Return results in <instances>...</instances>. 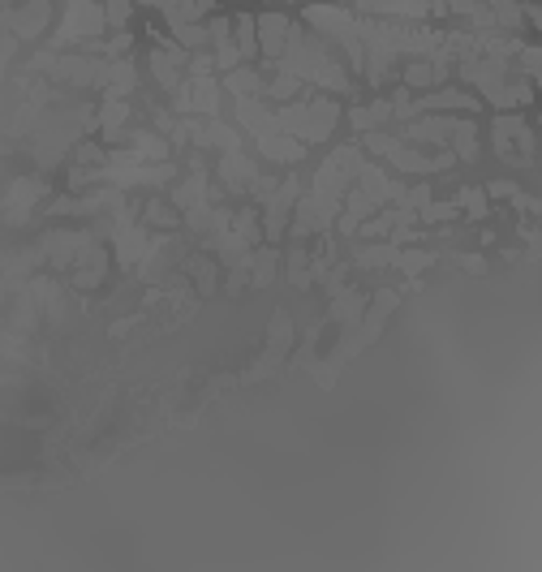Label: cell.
Instances as JSON below:
<instances>
[{
  "label": "cell",
  "instance_id": "d6986e66",
  "mask_svg": "<svg viewBox=\"0 0 542 572\" xmlns=\"http://www.w3.org/2000/svg\"><path fill=\"white\" fill-rule=\"evenodd\" d=\"M237 52H242V56H254V52H259V39H254V18H250V13H242V18H237Z\"/></svg>",
  "mask_w": 542,
  "mask_h": 572
},
{
  "label": "cell",
  "instance_id": "52a82bcc",
  "mask_svg": "<svg viewBox=\"0 0 542 572\" xmlns=\"http://www.w3.org/2000/svg\"><path fill=\"white\" fill-rule=\"evenodd\" d=\"M448 78V61H409L405 65V86H435Z\"/></svg>",
  "mask_w": 542,
  "mask_h": 572
},
{
  "label": "cell",
  "instance_id": "4fadbf2b",
  "mask_svg": "<svg viewBox=\"0 0 542 572\" xmlns=\"http://www.w3.org/2000/svg\"><path fill=\"white\" fill-rule=\"evenodd\" d=\"M39 194H44V181H39V176H35V181H18V185H13V199H9L13 220H18V216H22V207H30Z\"/></svg>",
  "mask_w": 542,
  "mask_h": 572
},
{
  "label": "cell",
  "instance_id": "277c9868",
  "mask_svg": "<svg viewBox=\"0 0 542 572\" xmlns=\"http://www.w3.org/2000/svg\"><path fill=\"white\" fill-rule=\"evenodd\" d=\"M357 168H362V155H357V151L353 147H341L336 151V155H332V159H327V164H323L319 168V181H315V194H319V199H345V190H349V176L357 173Z\"/></svg>",
  "mask_w": 542,
  "mask_h": 572
},
{
  "label": "cell",
  "instance_id": "484cf974",
  "mask_svg": "<svg viewBox=\"0 0 542 572\" xmlns=\"http://www.w3.org/2000/svg\"><path fill=\"white\" fill-rule=\"evenodd\" d=\"M491 194H495V199H513V194H517V185H513V181H495Z\"/></svg>",
  "mask_w": 542,
  "mask_h": 572
},
{
  "label": "cell",
  "instance_id": "e0dca14e",
  "mask_svg": "<svg viewBox=\"0 0 542 572\" xmlns=\"http://www.w3.org/2000/svg\"><path fill=\"white\" fill-rule=\"evenodd\" d=\"M452 138H456V151H461V159H473V155H478V129H473V121H456Z\"/></svg>",
  "mask_w": 542,
  "mask_h": 572
},
{
  "label": "cell",
  "instance_id": "603a6c76",
  "mask_svg": "<svg viewBox=\"0 0 542 572\" xmlns=\"http://www.w3.org/2000/svg\"><path fill=\"white\" fill-rule=\"evenodd\" d=\"M108 26H125L129 22V0H108Z\"/></svg>",
  "mask_w": 542,
  "mask_h": 572
},
{
  "label": "cell",
  "instance_id": "4316f807",
  "mask_svg": "<svg viewBox=\"0 0 542 572\" xmlns=\"http://www.w3.org/2000/svg\"><path fill=\"white\" fill-rule=\"evenodd\" d=\"M151 220H155V225H177V220H173V216H168V211H164V207H160V202L151 207Z\"/></svg>",
  "mask_w": 542,
  "mask_h": 572
},
{
  "label": "cell",
  "instance_id": "8fae6325",
  "mask_svg": "<svg viewBox=\"0 0 542 572\" xmlns=\"http://www.w3.org/2000/svg\"><path fill=\"white\" fill-rule=\"evenodd\" d=\"M129 155H134V159H155V164H164V159H168V143H164L160 134H134Z\"/></svg>",
  "mask_w": 542,
  "mask_h": 572
},
{
  "label": "cell",
  "instance_id": "3957f363",
  "mask_svg": "<svg viewBox=\"0 0 542 572\" xmlns=\"http://www.w3.org/2000/svg\"><path fill=\"white\" fill-rule=\"evenodd\" d=\"M108 26V13L99 9L95 0H70V9H65V22H61V30H56V48H70V44H78V39H95L99 30Z\"/></svg>",
  "mask_w": 542,
  "mask_h": 572
},
{
  "label": "cell",
  "instance_id": "7402d4cb",
  "mask_svg": "<svg viewBox=\"0 0 542 572\" xmlns=\"http://www.w3.org/2000/svg\"><path fill=\"white\" fill-rule=\"evenodd\" d=\"M461 202L469 207V216H473V220H482V216H487V194H482V190H465Z\"/></svg>",
  "mask_w": 542,
  "mask_h": 572
},
{
  "label": "cell",
  "instance_id": "ac0fdd59",
  "mask_svg": "<svg viewBox=\"0 0 542 572\" xmlns=\"http://www.w3.org/2000/svg\"><path fill=\"white\" fill-rule=\"evenodd\" d=\"M173 26V35L181 39V48H202L207 44V26H198V22H168Z\"/></svg>",
  "mask_w": 542,
  "mask_h": 572
},
{
  "label": "cell",
  "instance_id": "ba28073f",
  "mask_svg": "<svg viewBox=\"0 0 542 572\" xmlns=\"http://www.w3.org/2000/svg\"><path fill=\"white\" fill-rule=\"evenodd\" d=\"M220 176L228 181V185H237V190H242V185H254V176H259V173H254V164H250L242 151H224Z\"/></svg>",
  "mask_w": 542,
  "mask_h": 572
},
{
  "label": "cell",
  "instance_id": "2e32d148",
  "mask_svg": "<svg viewBox=\"0 0 542 572\" xmlns=\"http://www.w3.org/2000/svg\"><path fill=\"white\" fill-rule=\"evenodd\" d=\"M228 91H233V95H259L263 82H259L254 69H228Z\"/></svg>",
  "mask_w": 542,
  "mask_h": 572
},
{
  "label": "cell",
  "instance_id": "8992f818",
  "mask_svg": "<svg viewBox=\"0 0 542 572\" xmlns=\"http://www.w3.org/2000/svg\"><path fill=\"white\" fill-rule=\"evenodd\" d=\"M259 151H263L267 159H275V164H297V159L306 155V147L297 143L293 134H284V129H275V134H263V138H259Z\"/></svg>",
  "mask_w": 542,
  "mask_h": 572
},
{
  "label": "cell",
  "instance_id": "ffe728a7",
  "mask_svg": "<svg viewBox=\"0 0 542 572\" xmlns=\"http://www.w3.org/2000/svg\"><path fill=\"white\" fill-rule=\"evenodd\" d=\"M297 91H301V78H293V74H280L267 86V95H275V100H289V95H297Z\"/></svg>",
  "mask_w": 542,
  "mask_h": 572
},
{
  "label": "cell",
  "instance_id": "7c38bea8",
  "mask_svg": "<svg viewBox=\"0 0 542 572\" xmlns=\"http://www.w3.org/2000/svg\"><path fill=\"white\" fill-rule=\"evenodd\" d=\"M392 117V103H370V108H353V129H374V125H383Z\"/></svg>",
  "mask_w": 542,
  "mask_h": 572
},
{
  "label": "cell",
  "instance_id": "7a4b0ae2",
  "mask_svg": "<svg viewBox=\"0 0 542 572\" xmlns=\"http://www.w3.org/2000/svg\"><path fill=\"white\" fill-rule=\"evenodd\" d=\"M275 125L284 134H293L301 143H323L336 125V103L332 100H310V103H289L275 112Z\"/></svg>",
  "mask_w": 542,
  "mask_h": 572
},
{
  "label": "cell",
  "instance_id": "30bf717a",
  "mask_svg": "<svg viewBox=\"0 0 542 572\" xmlns=\"http://www.w3.org/2000/svg\"><path fill=\"white\" fill-rule=\"evenodd\" d=\"M435 108H478V100L461 95V91H439V95H422L418 103H409V117L414 112H435Z\"/></svg>",
  "mask_w": 542,
  "mask_h": 572
},
{
  "label": "cell",
  "instance_id": "5bb4252c",
  "mask_svg": "<svg viewBox=\"0 0 542 572\" xmlns=\"http://www.w3.org/2000/svg\"><path fill=\"white\" fill-rule=\"evenodd\" d=\"M207 9H211V0H177L168 9V22H198V18H207Z\"/></svg>",
  "mask_w": 542,
  "mask_h": 572
},
{
  "label": "cell",
  "instance_id": "5b68a950",
  "mask_svg": "<svg viewBox=\"0 0 542 572\" xmlns=\"http://www.w3.org/2000/svg\"><path fill=\"white\" fill-rule=\"evenodd\" d=\"M289 18L284 13H263L259 22H254V35H259V48L267 61H280V52H284V39H289Z\"/></svg>",
  "mask_w": 542,
  "mask_h": 572
},
{
  "label": "cell",
  "instance_id": "83f0119b",
  "mask_svg": "<svg viewBox=\"0 0 542 572\" xmlns=\"http://www.w3.org/2000/svg\"><path fill=\"white\" fill-rule=\"evenodd\" d=\"M143 4H155V9H164V13H168V9H173L177 0H143Z\"/></svg>",
  "mask_w": 542,
  "mask_h": 572
},
{
  "label": "cell",
  "instance_id": "44dd1931",
  "mask_svg": "<svg viewBox=\"0 0 542 572\" xmlns=\"http://www.w3.org/2000/svg\"><path fill=\"white\" fill-rule=\"evenodd\" d=\"M237 61H242V52L233 48V39H224V44H216V65H220L224 74H228V69H237Z\"/></svg>",
  "mask_w": 542,
  "mask_h": 572
},
{
  "label": "cell",
  "instance_id": "6da1fadb",
  "mask_svg": "<svg viewBox=\"0 0 542 572\" xmlns=\"http://www.w3.org/2000/svg\"><path fill=\"white\" fill-rule=\"evenodd\" d=\"M280 65H284V74L306 78V82H319V86H327V91H349L345 69L336 65L332 52L323 48V39L297 30V26H289V39H284V52H280Z\"/></svg>",
  "mask_w": 542,
  "mask_h": 572
},
{
  "label": "cell",
  "instance_id": "9a60e30c",
  "mask_svg": "<svg viewBox=\"0 0 542 572\" xmlns=\"http://www.w3.org/2000/svg\"><path fill=\"white\" fill-rule=\"evenodd\" d=\"M125 117H129V103H125V100H108V103H103V112H99V125H103V134L112 138V134H117V129L125 125Z\"/></svg>",
  "mask_w": 542,
  "mask_h": 572
},
{
  "label": "cell",
  "instance_id": "d4e9b609",
  "mask_svg": "<svg viewBox=\"0 0 542 572\" xmlns=\"http://www.w3.org/2000/svg\"><path fill=\"white\" fill-rule=\"evenodd\" d=\"M271 267H275V254H259V258H254V272H259V280H254V284H267L271 280Z\"/></svg>",
  "mask_w": 542,
  "mask_h": 572
},
{
  "label": "cell",
  "instance_id": "9c48e42d",
  "mask_svg": "<svg viewBox=\"0 0 542 572\" xmlns=\"http://www.w3.org/2000/svg\"><path fill=\"white\" fill-rule=\"evenodd\" d=\"M297 202V181H284V190H275L267 202V233L275 237L280 228H284V216H289V207Z\"/></svg>",
  "mask_w": 542,
  "mask_h": 572
},
{
  "label": "cell",
  "instance_id": "cb8c5ba5",
  "mask_svg": "<svg viewBox=\"0 0 542 572\" xmlns=\"http://www.w3.org/2000/svg\"><path fill=\"white\" fill-rule=\"evenodd\" d=\"M452 216H456V202H431L422 211V220H452Z\"/></svg>",
  "mask_w": 542,
  "mask_h": 572
}]
</instances>
